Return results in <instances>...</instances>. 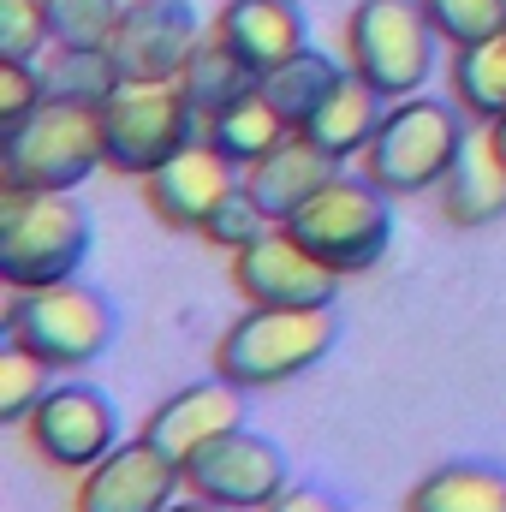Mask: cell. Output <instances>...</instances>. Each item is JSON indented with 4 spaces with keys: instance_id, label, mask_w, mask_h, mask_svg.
<instances>
[{
    "instance_id": "obj_1",
    "label": "cell",
    "mask_w": 506,
    "mask_h": 512,
    "mask_svg": "<svg viewBox=\"0 0 506 512\" xmlns=\"http://www.w3.org/2000/svg\"><path fill=\"white\" fill-rule=\"evenodd\" d=\"M340 340V316L334 304L322 310H268V304H251L221 340H215V376L233 387H280L304 370H316Z\"/></svg>"
},
{
    "instance_id": "obj_27",
    "label": "cell",
    "mask_w": 506,
    "mask_h": 512,
    "mask_svg": "<svg viewBox=\"0 0 506 512\" xmlns=\"http://www.w3.org/2000/svg\"><path fill=\"white\" fill-rule=\"evenodd\" d=\"M48 6V36L66 48H108L126 0H42Z\"/></svg>"
},
{
    "instance_id": "obj_19",
    "label": "cell",
    "mask_w": 506,
    "mask_h": 512,
    "mask_svg": "<svg viewBox=\"0 0 506 512\" xmlns=\"http://www.w3.org/2000/svg\"><path fill=\"white\" fill-rule=\"evenodd\" d=\"M441 215L453 227H489L506 215V155L495 149V137H465L459 161L441 179Z\"/></svg>"
},
{
    "instance_id": "obj_7",
    "label": "cell",
    "mask_w": 506,
    "mask_h": 512,
    "mask_svg": "<svg viewBox=\"0 0 506 512\" xmlns=\"http://www.w3.org/2000/svg\"><path fill=\"white\" fill-rule=\"evenodd\" d=\"M280 227H292L328 268L364 274V268L381 262L387 239H393V203H387V191H381L376 179H364V173H358V179H352V173H334V179H328L292 221H280Z\"/></svg>"
},
{
    "instance_id": "obj_3",
    "label": "cell",
    "mask_w": 506,
    "mask_h": 512,
    "mask_svg": "<svg viewBox=\"0 0 506 512\" xmlns=\"http://www.w3.org/2000/svg\"><path fill=\"white\" fill-rule=\"evenodd\" d=\"M465 108L453 102H435V96H399L387 102V120L376 126L370 149L358 155L364 179H376L387 197H417L429 185L447 179V167L459 161L465 149Z\"/></svg>"
},
{
    "instance_id": "obj_15",
    "label": "cell",
    "mask_w": 506,
    "mask_h": 512,
    "mask_svg": "<svg viewBox=\"0 0 506 512\" xmlns=\"http://www.w3.org/2000/svg\"><path fill=\"white\" fill-rule=\"evenodd\" d=\"M233 429H245V387L215 376V382H191V387H179L173 399H161L149 411V423H143V441H155L185 471L209 441H221Z\"/></svg>"
},
{
    "instance_id": "obj_28",
    "label": "cell",
    "mask_w": 506,
    "mask_h": 512,
    "mask_svg": "<svg viewBox=\"0 0 506 512\" xmlns=\"http://www.w3.org/2000/svg\"><path fill=\"white\" fill-rule=\"evenodd\" d=\"M429 24L441 42L465 48V42H483V36H501L506 30V0H423Z\"/></svg>"
},
{
    "instance_id": "obj_24",
    "label": "cell",
    "mask_w": 506,
    "mask_h": 512,
    "mask_svg": "<svg viewBox=\"0 0 506 512\" xmlns=\"http://www.w3.org/2000/svg\"><path fill=\"white\" fill-rule=\"evenodd\" d=\"M256 84H262V78H256L233 48H221L215 36H209V42L191 54V66L179 72V96H185V108H191L197 120L221 114L233 96H245V90H256Z\"/></svg>"
},
{
    "instance_id": "obj_26",
    "label": "cell",
    "mask_w": 506,
    "mask_h": 512,
    "mask_svg": "<svg viewBox=\"0 0 506 512\" xmlns=\"http://www.w3.org/2000/svg\"><path fill=\"white\" fill-rule=\"evenodd\" d=\"M48 370L54 364H42L30 346L6 340V352H0V423H30V411L48 399Z\"/></svg>"
},
{
    "instance_id": "obj_30",
    "label": "cell",
    "mask_w": 506,
    "mask_h": 512,
    "mask_svg": "<svg viewBox=\"0 0 506 512\" xmlns=\"http://www.w3.org/2000/svg\"><path fill=\"white\" fill-rule=\"evenodd\" d=\"M268 227H274V221L256 209V197L245 191V185H239V191H233V197H227V203L209 215L203 239H209V245H221V251H245V245H251V239H262Z\"/></svg>"
},
{
    "instance_id": "obj_10",
    "label": "cell",
    "mask_w": 506,
    "mask_h": 512,
    "mask_svg": "<svg viewBox=\"0 0 506 512\" xmlns=\"http://www.w3.org/2000/svg\"><path fill=\"white\" fill-rule=\"evenodd\" d=\"M197 48H203V30L191 0H126L108 36V54L126 84H179Z\"/></svg>"
},
{
    "instance_id": "obj_9",
    "label": "cell",
    "mask_w": 506,
    "mask_h": 512,
    "mask_svg": "<svg viewBox=\"0 0 506 512\" xmlns=\"http://www.w3.org/2000/svg\"><path fill=\"white\" fill-rule=\"evenodd\" d=\"M340 268H328L292 227H268L245 251H233V286L245 292V304L268 310H322L340 292Z\"/></svg>"
},
{
    "instance_id": "obj_12",
    "label": "cell",
    "mask_w": 506,
    "mask_h": 512,
    "mask_svg": "<svg viewBox=\"0 0 506 512\" xmlns=\"http://www.w3.org/2000/svg\"><path fill=\"white\" fill-rule=\"evenodd\" d=\"M185 489L227 512H262L286 489V453L251 429H233L185 465Z\"/></svg>"
},
{
    "instance_id": "obj_6",
    "label": "cell",
    "mask_w": 506,
    "mask_h": 512,
    "mask_svg": "<svg viewBox=\"0 0 506 512\" xmlns=\"http://www.w3.org/2000/svg\"><path fill=\"white\" fill-rule=\"evenodd\" d=\"M346 66L387 102L417 96L435 66V24L423 0H358L346 18Z\"/></svg>"
},
{
    "instance_id": "obj_8",
    "label": "cell",
    "mask_w": 506,
    "mask_h": 512,
    "mask_svg": "<svg viewBox=\"0 0 506 512\" xmlns=\"http://www.w3.org/2000/svg\"><path fill=\"white\" fill-rule=\"evenodd\" d=\"M191 137H197V114L185 108L179 84H120L102 102V149L114 173L149 179Z\"/></svg>"
},
{
    "instance_id": "obj_31",
    "label": "cell",
    "mask_w": 506,
    "mask_h": 512,
    "mask_svg": "<svg viewBox=\"0 0 506 512\" xmlns=\"http://www.w3.org/2000/svg\"><path fill=\"white\" fill-rule=\"evenodd\" d=\"M42 102H48V90H42V72L30 60H0V126H24Z\"/></svg>"
},
{
    "instance_id": "obj_18",
    "label": "cell",
    "mask_w": 506,
    "mask_h": 512,
    "mask_svg": "<svg viewBox=\"0 0 506 512\" xmlns=\"http://www.w3.org/2000/svg\"><path fill=\"white\" fill-rule=\"evenodd\" d=\"M387 120V96H381L376 84H364L352 66L334 78V90L310 108V120H304V137L316 143V149H328V155H340V161H352V155H364L370 149V137L376 126Z\"/></svg>"
},
{
    "instance_id": "obj_16",
    "label": "cell",
    "mask_w": 506,
    "mask_h": 512,
    "mask_svg": "<svg viewBox=\"0 0 506 512\" xmlns=\"http://www.w3.org/2000/svg\"><path fill=\"white\" fill-rule=\"evenodd\" d=\"M334 173H340V155H328V149H316L304 131H292L280 149H268L256 167H245V191L256 197V209L280 227V221H292Z\"/></svg>"
},
{
    "instance_id": "obj_5",
    "label": "cell",
    "mask_w": 506,
    "mask_h": 512,
    "mask_svg": "<svg viewBox=\"0 0 506 512\" xmlns=\"http://www.w3.org/2000/svg\"><path fill=\"white\" fill-rule=\"evenodd\" d=\"M6 340L30 346L54 370H84L114 340V304L78 274L54 286H18L6 304Z\"/></svg>"
},
{
    "instance_id": "obj_20",
    "label": "cell",
    "mask_w": 506,
    "mask_h": 512,
    "mask_svg": "<svg viewBox=\"0 0 506 512\" xmlns=\"http://www.w3.org/2000/svg\"><path fill=\"white\" fill-rule=\"evenodd\" d=\"M203 137L233 161V167H256L268 149H280L286 137H292V120L262 96V84L256 90H245V96H233L221 114H209L203 120Z\"/></svg>"
},
{
    "instance_id": "obj_23",
    "label": "cell",
    "mask_w": 506,
    "mask_h": 512,
    "mask_svg": "<svg viewBox=\"0 0 506 512\" xmlns=\"http://www.w3.org/2000/svg\"><path fill=\"white\" fill-rule=\"evenodd\" d=\"M36 72H42L48 102H84V108H102L126 84L108 48H66V42H54L48 66H36Z\"/></svg>"
},
{
    "instance_id": "obj_29",
    "label": "cell",
    "mask_w": 506,
    "mask_h": 512,
    "mask_svg": "<svg viewBox=\"0 0 506 512\" xmlns=\"http://www.w3.org/2000/svg\"><path fill=\"white\" fill-rule=\"evenodd\" d=\"M48 36V6L42 0H0V60H36Z\"/></svg>"
},
{
    "instance_id": "obj_25",
    "label": "cell",
    "mask_w": 506,
    "mask_h": 512,
    "mask_svg": "<svg viewBox=\"0 0 506 512\" xmlns=\"http://www.w3.org/2000/svg\"><path fill=\"white\" fill-rule=\"evenodd\" d=\"M340 72H346V66H334L328 54L304 48V54H292L286 66H274V72L262 78V96H268V102L292 120V131H298L304 120H310V108L334 90V78H340Z\"/></svg>"
},
{
    "instance_id": "obj_21",
    "label": "cell",
    "mask_w": 506,
    "mask_h": 512,
    "mask_svg": "<svg viewBox=\"0 0 506 512\" xmlns=\"http://www.w3.org/2000/svg\"><path fill=\"white\" fill-rule=\"evenodd\" d=\"M405 512H506V471L477 465V459H453L405 495Z\"/></svg>"
},
{
    "instance_id": "obj_33",
    "label": "cell",
    "mask_w": 506,
    "mask_h": 512,
    "mask_svg": "<svg viewBox=\"0 0 506 512\" xmlns=\"http://www.w3.org/2000/svg\"><path fill=\"white\" fill-rule=\"evenodd\" d=\"M167 512H227V507H215V501H203V495H191V501H173Z\"/></svg>"
},
{
    "instance_id": "obj_34",
    "label": "cell",
    "mask_w": 506,
    "mask_h": 512,
    "mask_svg": "<svg viewBox=\"0 0 506 512\" xmlns=\"http://www.w3.org/2000/svg\"><path fill=\"white\" fill-rule=\"evenodd\" d=\"M489 137H495V149H501V155H506V114H501V120H495V126H489Z\"/></svg>"
},
{
    "instance_id": "obj_32",
    "label": "cell",
    "mask_w": 506,
    "mask_h": 512,
    "mask_svg": "<svg viewBox=\"0 0 506 512\" xmlns=\"http://www.w3.org/2000/svg\"><path fill=\"white\" fill-rule=\"evenodd\" d=\"M262 512H340V507L328 495H316V489H280Z\"/></svg>"
},
{
    "instance_id": "obj_4",
    "label": "cell",
    "mask_w": 506,
    "mask_h": 512,
    "mask_svg": "<svg viewBox=\"0 0 506 512\" xmlns=\"http://www.w3.org/2000/svg\"><path fill=\"white\" fill-rule=\"evenodd\" d=\"M96 167H108L102 108L84 102H42L0 143V185L12 191H78Z\"/></svg>"
},
{
    "instance_id": "obj_14",
    "label": "cell",
    "mask_w": 506,
    "mask_h": 512,
    "mask_svg": "<svg viewBox=\"0 0 506 512\" xmlns=\"http://www.w3.org/2000/svg\"><path fill=\"white\" fill-rule=\"evenodd\" d=\"M149 209L167 221V227H179V233H203L209 227V215L239 191V179H233V161L203 137H191L173 161H161L149 179Z\"/></svg>"
},
{
    "instance_id": "obj_13",
    "label": "cell",
    "mask_w": 506,
    "mask_h": 512,
    "mask_svg": "<svg viewBox=\"0 0 506 512\" xmlns=\"http://www.w3.org/2000/svg\"><path fill=\"white\" fill-rule=\"evenodd\" d=\"M179 489H185V471L155 441L137 435L131 447H114L108 459L84 471L72 512H167Z\"/></svg>"
},
{
    "instance_id": "obj_17",
    "label": "cell",
    "mask_w": 506,
    "mask_h": 512,
    "mask_svg": "<svg viewBox=\"0 0 506 512\" xmlns=\"http://www.w3.org/2000/svg\"><path fill=\"white\" fill-rule=\"evenodd\" d=\"M215 42L233 48L256 78L304 54V12L298 0H227L215 18Z\"/></svg>"
},
{
    "instance_id": "obj_22",
    "label": "cell",
    "mask_w": 506,
    "mask_h": 512,
    "mask_svg": "<svg viewBox=\"0 0 506 512\" xmlns=\"http://www.w3.org/2000/svg\"><path fill=\"white\" fill-rule=\"evenodd\" d=\"M447 78H453V102H459L471 120L495 126V120L506 114V30L501 36H483V42L453 48Z\"/></svg>"
},
{
    "instance_id": "obj_2",
    "label": "cell",
    "mask_w": 506,
    "mask_h": 512,
    "mask_svg": "<svg viewBox=\"0 0 506 512\" xmlns=\"http://www.w3.org/2000/svg\"><path fill=\"white\" fill-rule=\"evenodd\" d=\"M90 256V215L72 191H12L0 185V280L54 286L72 280Z\"/></svg>"
},
{
    "instance_id": "obj_11",
    "label": "cell",
    "mask_w": 506,
    "mask_h": 512,
    "mask_svg": "<svg viewBox=\"0 0 506 512\" xmlns=\"http://www.w3.org/2000/svg\"><path fill=\"white\" fill-rule=\"evenodd\" d=\"M24 429H30V447L60 471H90L96 459H108L120 447V411L90 382L48 387V399L30 411Z\"/></svg>"
}]
</instances>
